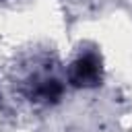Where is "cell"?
<instances>
[{
  "label": "cell",
  "instance_id": "obj_1",
  "mask_svg": "<svg viewBox=\"0 0 132 132\" xmlns=\"http://www.w3.org/2000/svg\"><path fill=\"white\" fill-rule=\"evenodd\" d=\"M19 93L33 105H52L62 97L64 82L52 62H35L23 72Z\"/></svg>",
  "mask_w": 132,
  "mask_h": 132
},
{
  "label": "cell",
  "instance_id": "obj_2",
  "mask_svg": "<svg viewBox=\"0 0 132 132\" xmlns=\"http://www.w3.org/2000/svg\"><path fill=\"white\" fill-rule=\"evenodd\" d=\"M66 78L76 89H93L103 80V60L95 50L80 52L66 68Z\"/></svg>",
  "mask_w": 132,
  "mask_h": 132
}]
</instances>
